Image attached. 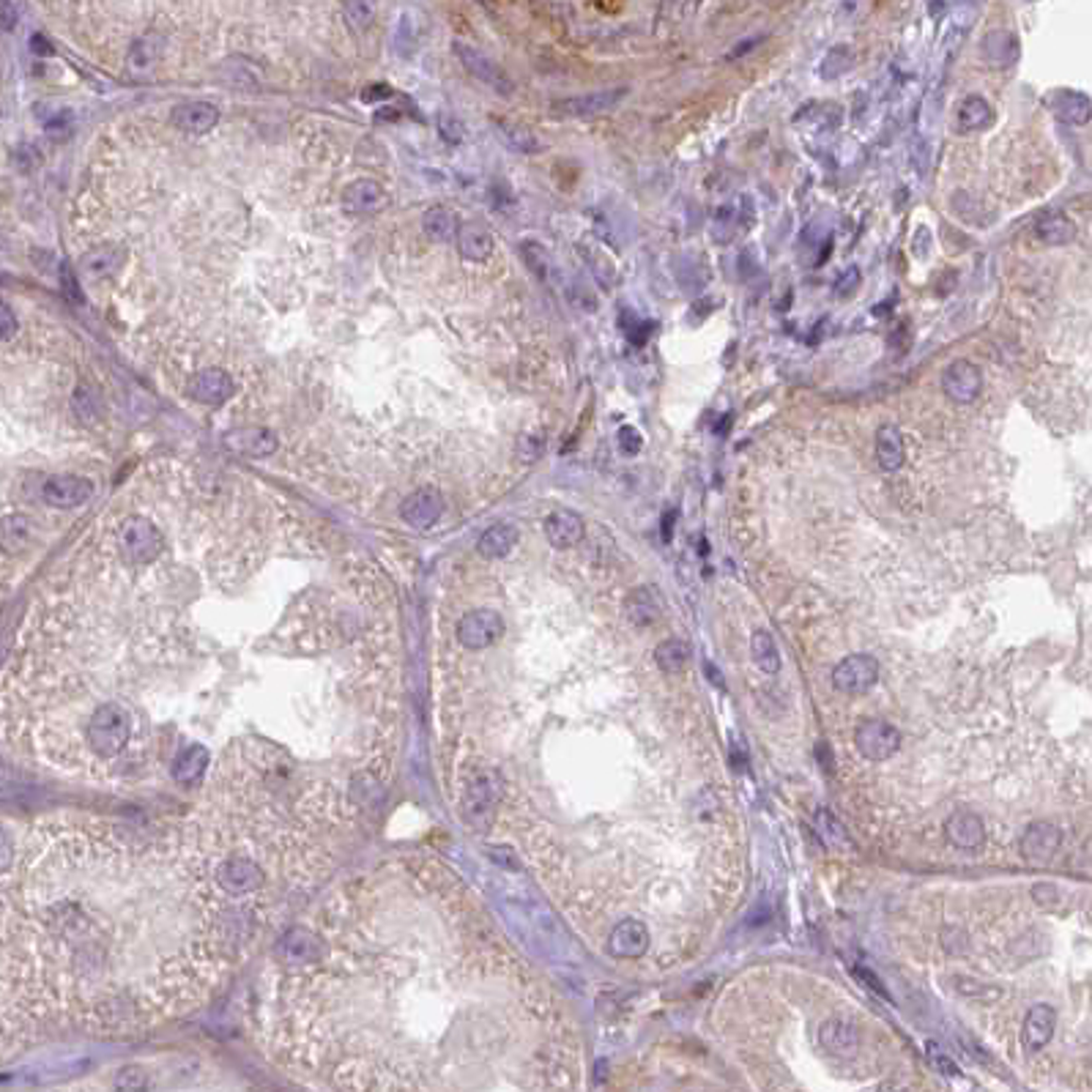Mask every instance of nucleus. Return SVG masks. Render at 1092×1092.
<instances>
[{
    "label": "nucleus",
    "instance_id": "37998d69",
    "mask_svg": "<svg viewBox=\"0 0 1092 1092\" xmlns=\"http://www.w3.org/2000/svg\"><path fill=\"white\" fill-rule=\"evenodd\" d=\"M546 452V435L543 432H523L517 438V458L526 460V463H534V460L543 458Z\"/></svg>",
    "mask_w": 1092,
    "mask_h": 1092
},
{
    "label": "nucleus",
    "instance_id": "f03ea898",
    "mask_svg": "<svg viewBox=\"0 0 1092 1092\" xmlns=\"http://www.w3.org/2000/svg\"><path fill=\"white\" fill-rule=\"evenodd\" d=\"M165 550L162 529L145 515H129L118 529V553L126 564H151Z\"/></svg>",
    "mask_w": 1092,
    "mask_h": 1092
},
{
    "label": "nucleus",
    "instance_id": "c03bdc74",
    "mask_svg": "<svg viewBox=\"0 0 1092 1092\" xmlns=\"http://www.w3.org/2000/svg\"><path fill=\"white\" fill-rule=\"evenodd\" d=\"M228 66H233V74H228L225 80H228V86H247L250 83V88L260 86V74L255 72V66H250V60H244V57H230Z\"/></svg>",
    "mask_w": 1092,
    "mask_h": 1092
},
{
    "label": "nucleus",
    "instance_id": "4468645a",
    "mask_svg": "<svg viewBox=\"0 0 1092 1092\" xmlns=\"http://www.w3.org/2000/svg\"><path fill=\"white\" fill-rule=\"evenodd\" d=\"M389 203V195L383 189V184H378L375 178H356L345 187L343 192V208L350 217H370L383 211Z\"/></svg>",
    "mask_w": 1092,
    "mask_h": 1092
},
{
    "label": "nucleus",
    "instance_id": "8fccbe9b",
    "mask_svg": "<svg viewBox=\"0 0 1092 1092\" xmlns=\"http://www.w3.org/2000/svg\"><path fill=\"white\" fill-rule=\"evenodd\" d=\"M928 1060H931V1065L939 1070V1073H945V1076H958L961 1070H958V1065L950 1060L948 1054L937 1046V1043H928Z\"/></svg>",
    "mask_w": 1092,
    "mask_h": 1092
},
{
    "label": "nucleus",
    "instance_id": "aec40b11",
    "mask_svg": "<svg viewBox=\"0 0 1092 1092\" xmlns=\"http://www.w3.org/2000/svg\"><path fill=\"white\" fill-rule=\"evenodd\" d=\"M1046 107L1068 126H1090V96L1082 90H1051L1046 93Z\"/></svg>",
    "mask_w": 1092,
    "mask_h": 1092
},
{
    "label": "nucleus",
    "instance_id": "423d86ee",
    "mask_svg": "<svg viewBox=\"0 0 1092 1092\" xmlns=\"http://www.w3.org/2000/svg\"><path fill=\"white\" fill-rule=\"evenodd\" d=\"M452 50H455V56H458V60L463 63V69H465L474 80H480L482 86H488L490 90H496V93H501V96H510V93L515 90L513 77H510L493 57L485 56L482 50H477V47H471V44H463V41H455Z\"/></svg>",
    "mask_w": 1092,
    "mask_h": 1092
},
{
    "label": "nucleus",
    "instance_id": "dca6fc26",
    "mask_svg": "<svg viewBox=\"0 0 1092 1092\" xmlns=\"http://www.w3.org/2000/svg\"><path fill=\"white\" fill-rule=\"evenodd\" d=\"M123 263H126V250L121 244H99L80 258V274L90 283L113 280L123 269Z\"/></svg>",
    "mask_w": 1092,
    "mask_h": 1092
},
{
    "label": "nucleus",
    "instance_id": "49530a36",
    "mask_svg": "<svg viewBox=\"0 0 1092 1092\" xmlns=\"http://www.w3.org/2000/svg\"><path fill=\"white\" fill-rule=\"evenodd\" d=\"M44 132H47L50 140H66L74 132V115L69 113V110H57L56 115L47 118Z\"/></svg>",
    "mask_w": 1092,
    "mask_h": 1092
},
{
    "label": "nucleus",
    "instance_id": "5fc2aeb1",
    "mask_svg": "<svg viewBox=\"0 0 1092 1092\" xmlns=\"http://www.w3.org/2000/svg\"><path fill=\"white\" fill-rule=\"evenodd\" d=\"M1035 901L1043 906V909H1051L1054 904H1057V898H1060V892L1054 890V888H1046V885H1040V888H1035L1033 890Z\"/></svg>",
    "mask_w": 1092,
    "mask_h": 1092
},
{
    "label": "nucleus",
    "instance_id": "58836bf2",
    "mask_svg": "<svg viewBox=\"0 0 1092 1092\" xmlns=\"http://www.w3.org/2000/svg\"><path fill=\"white\" fill-rule=\"evenodd\" d=\"M816 819H819V824H822V835L833 843V846H838V849H852V838H849V833L843 830V824L835 819V816H830V810H819L816 813Z\"/></svg>",
    "mask_w": 1092,
    "mask_h": 1092
},
{
    "label": "nucleus",
    "instance_id": "6e6552de",
    "mask_svg": "<svg viewBox=\"0 0 1092 1092\" xmlns=\"http://www.w3.org/2000/svg\"><path fill=\"white\" fill-rule=\"evenodd\" d=\"M855 745L868 761H888L901 750V731L888 720H865L857 725Z\"/></svg>",
    "mask_w": 1092,
    "mask_h": 1092
},
{
    "label": "nucleus",
    "instance_id": "ddd939ff",
    "mask_svg": "<svg viewBox=\"0 0 1092 1092\" xmlns=\"http://www.w3.org/2000/svg\"><path fill=\"white\" fill-rule=\"evenodd\" d=\"M225 447H228L230 452L241 455V458L263 460L271 458V455L280 449V438H277V432L269 431V428L250 425V428L230 431L228 435H225Z\"/></svg>",
    "mask_w": 1092,
    "mask_h": 1092
},
{
    "label": "nucleus",
    "instance_id": "f3484780",
    "mask_svg": "<svg viewBox=\"0 0 1092 1092\" xmlns=\"http://www.w3.org/2000/svg\"><path fill=\"white\" fill-rule=\"evenodd\" d=\"M646 950H649V928L638 920H622L608 937V953L613 958L632 961V958H641Z\"/></svg>",
    "mask_w": 1092,
    "mask_h": 1092
},
{
    "label": "nucleus",
    "instance_id": "1a4fd4ad",
    "mask_svg": "<svg viewBox=\"0 0 1092 1092\" xmlns=\"http://www.w3.org/2000/svg\"><path fill=\"white\" fill-rule=\"evenodd\" d=\"M93 498V482L77 474H56L41 485V501L56 510H74Z\"/></svg>",
    "mask_w": 1092,
    "mask_h": 1092
},
{
    "label": "nucleus",
    "instance_id": "c756f323",
    "mask_svg": "<svg viewBox=\"0 0 1092 1092\" xmlns=\"http://www.w3.org/2000/svg\"><path fill=\"white\" fill-rule=\"evenodd\" d=\"M520 543V531L513 523H496L477 540V553L482 559H504Z\"/></svg>",
    "mask_w": 1092,
    "mask_h": 1092
},
{
    "label": "nucleus",
    "instance_id": "bb28decb",
    "mask_svg": "<svg viewBox=\"0 0 1092 1092\" xmlns=\"http://www.w3.org/2000/svg\"><path fill=\"white\" fill-rule=\"evenodd\" d=\"M455 241H458L460 255L465 260H471V263H485L493 255V247H496L493 233L482 222H463L458 228Z\"/></svg>",
    "mask_w": 1092,
    "mask_h": 1092
},
{
    "label": "nucleus",
    "instance_id": "a878e982",
    "mask_svg": "<svg viewBox=\"0 0 1092 1092\" xmlns=\"http://www.w3.org/2000/svg\"><path fill=\"white\" fill-rule=\"evenodd\" d=\"M945 835L958 849H977L986 840V824L972 810H955L945 822Z\"/></svg>",
    "mask_w": 1092,
    "mask_h": 1092
},
{
    "label": "nucleus",
    "instance_id": "a19ab883",
    "mask_svg": "<svg viewBox=\"0 0 1092 1092\" xmlns=\"http://www.w3.org/2000/svg\"><path fill=\"white\" fill-rule=\"evenodd\" d=\"M849 66H852V53H849V47H835V50H830L827 57L822 60V77H824V80L840 77L843 72H849Z\"/></svg>",
    "mask_w": 1092,
    "mask_h": 1092
},
{
    "label": "nucleus",
    "instance_id": "09e8293b",
    "mask_svg": "<svg viewBox=\"0 0 1092 1092\" xmlns=\"http://www.w3.org/2000/svg\"><path fill=\"white\" fill-rule=\"evenodd\" d=\"M438 135L449 145H458L463 140V126H460L458 118L449 113L438 115Z\"/></svg>",
    "mask_w": 1092,
    "mask_h": 1092
},
{
    "label": "nucleus",
    "instance_id": "5701e85b",
    "mask_svg": "<svg viewBox=\"0 0 1092 1092\" xmlns=\"http://www.w3.org/2000/svg\"><path fill=\"white\" fill-rule=\"evenodd\" d=\"M1057 1030V1010L1051 1005H1033L1027 1019H1024V1027H1021V1043L1030 1054H1037L1040 1049L1049 1046V1040L1054 1037Z\"/></svg>",
    "mask_w": 1092,
    "mask_h": 1092
},
{
    "label": "nucleus",
    "instance_id": "473e14b6",
    "mask_svg": "<svg viewBox=\"0 0 1092 1092\" xmlns=\"http://www.w3.org/2000/svg\"><path fill=\"white\" fill-rule=\"evenodd\" d=\"M819 1040L827 1051H849L857 1040H860V1030L852 1024V1021H843V1019H830L822 1024L819 1030Z\"/></svg>",
    "mask_w": 1092,
    "mask_h": 1092
},
{
    "label": "nucleus",
    "instance_id": "7c9ffc66",
    "mask_svg": "<svg viewBox=\"0 0 1092 1092\" xmlns=\"http://www.w3.org/2000/svg\"><path fill=\"white\" fill-rule=\"evenodd\" d=\"M458 228H460L458 217H455V211H449L447 205H432V208H428V211L422 214V230H425V236L432 238V241H438V244L455 241Z\"/></svg>",
    "mask_w": 1092,
    "mask_h": 1092
},
{
    "label": "nucleus",
    "instance_id": "2f4dec72",
    "mask_svg": "<svg viewBox=\"0 0 1092 1092\" xmlns=\"http://www.w3.org/2000/svg\"><path fill=\"white\" fill-rule=\"evenodd\" d=\"M496 135H498L501 143L507 145L510 151H515V154H540L546 148L543 140L529 126H520V123H513V121H496Z\"/></svg>",
    "mask_w": 1092,
    "mask_h": 1092
},
{
    "label": "nucleus",
    "instance_id": "cd10ccee",
    "mask_svg": "<svg viewBox=\"0 0 1092 1092\" xmlns=\"http://www.w3.org/2000/svg\"><path fill=\"white\" fill-rule=\"evenodd\" d=\"M876 460L885 471H901L906 463V438L898 425H882L876 431Z\"/></svg>",
    "mask_w": 1092,
    "mask_h": 1092
},
{
    "label": "nucleus",
    "instance_id": "f8f14e48",
    "mask_svg": "<svg viewBox=\"0 0 1092 1092\" xmlns=\"http://www.w3.org/2000/svg\"><path fill=\"white\" fill-rule=\"evenodd\" d=\"M211 764H214L211 747L198 745V742L181 747L171 761L172 783L181 786V789H192V786H198L205 777V773L211 770Z\"/></svg>",
    "mask_w": 1092,
    "mask_h": 1092
},
{
    "label": "nucleus",
    "instance_id": "864d4df0",
    "mask_svg": "<svg viewBox=\"0 0 1092 1092\" xmlns=\"http://www.w3.org/2000/svg\"><path fill=\"white\" fill-rule=\"evenodd\" d=\"M17 20H20V14H17L14 0H0V30H14Z\"/></svg>",
    "mask_w": 1092,
    "mask_h": 1092
},
{
    "label": "nucleus",
    "instance_id": "4d7b16f0",
    "mask_svg": "<svg viewBox=\"0 0 1092 1092\" xmlns=\"http://www.w3.org/2000/svg\"><path fill=\"white\" fill-rule=\"evenodd\" d=\"M389 96H392V90H389L386 86H373L362 93V99H365V102H370V105H373V102H381V99H389Z\"/></svg>",
    "mask_w": 1092,
    "mask_h": 1092
},
{
    "label": "nucleus",
    "instance_id": "bf43d9fd",
    "mask_svg": "<svg viewBox=\"0 0 1092 1092\" xmlns=\"http://www.w3.org/2000/svg\"><path fill=\"white\" fill-rule=\"evenodd\" d=\"M707 671H709V676H712V682L718 685V688H723V676L718 674V668L712 665V662H707Z\"/></svg>",
    "mask_w": 1092,
    "mask_h": 1092
},
{
    "label": "nucleus",
    "instance_id": "3c124183",
    "mask_svg": "<svg viewBox=\"0 0 1092 1092\" xmlns=\"http://www.w3.org/2000/svg\"><path fill=\"white\" fill-rule=\"evenodd\" d=\"M17 329H20V320L14 316V310L6 302H0V343L11 340L17 334Z\"/></svg>",
    "mask_w": 1092,
    "mask_h": 1092
},
{
    "label": "nucleus",
    "instance_id": "13d9d810",
    "mask_svg": "<svg viewBox=\"0 0 1092 1092\" xmlns=\"http://www.w3.org/2000/svg\"><path fill=\"white\" fill-rule=\"evenodd\" d=\"M731 761H734V770H737V773H742L747 767V753L745 747L740 745V740H737L734 747H731Z\"/></svg>",
    "mask_w": 1092,
    "mask_h": 1092
},
{
    "label": "nucleus",
    "instance_id": "f257e3e1",
    "mask_svg": "<svg viewBox=\"0 0 1092 1092\" xmlns=\"http://www.w3.org/2000/svg\"><path fill=\"white\" fill-rule=\"evenodd\" d=\"M504 794V780L498 770H474L460 794V813L474 830H488Z\"/></svg>",
    "mask_w": 1092,
    "mask_h": 1092
},
{
    "label": "nucleus",
    "instance_id": "393cba45",
    "mask_svg": "<svg viewBox=\"0 0 1092 1092\" xmlns=\"http://www.w3.org/2000/svg\"><path fill=\"white\" fill-rule=\"evenodd\" d=\"M625 616L635 627H649L662 616V595L655 586H638L625 600Z\"/></svg>",
    "mask_w": 1092,
    "mask_h": 1092
},
{
    "label": "nucleus",
    "instance_id": "0eeeda50",
    "mask_svg": "<svg viewBox=\"0 0 1092 1092\" xmlns=\"http://www.w3.org/2000/svg\"><path fill=\"white\" fill-rule=\"evenodd\" d=\"M447 513V501H444V493L432 485H422V488L411 490L400 504V517L405 526L416 529V531H428L432 529L441 515Z\"/></svg>",
    "mask_w": 1092,
    "mask_h": 1092
},
{
    "label": "nucleus",
    "instance_id": "6e6d98bb",
    "mask_svg": "<svg viewBox=\"0 0 1092 1092\" xmlns=\"http://www.w3.org/2000/svg\"><path fill=\"white\" fill-rule=\"evenodd\" d=\"M30 50H33L36 56H53V44H50L41 33H36V36L30 39Z\"/></svg>",
    "mask_w": 1092,
    "mask_h": 1092
},
{
    "label": "nucleus",
    "instance_id": "603ef678",
    "mask_svg": "<svg viewBox=\"0 0 1092 1092\" xmlns=\"http://www.w3.org/2000/svg\"><path fill=\"white\" fill-rule=\"evenodd\" d=\"M855 977L860 980V983H865L873 994H879V997H885V1000H890V994H888V988H885V983L879 980V977L873 975L871 970H865V967H855Z\"/></svg>",
    "mask_w": 1092,
    "mask_h": 1092
},
{
    "label": "nucleus",
    "instance_id": "9d476101",
    "mask_svg": "<svg viewBox=\"0 0 1092 1092\" xmlns=\"http://www.w3.org/2000/svg\"><path fill=\"white\" fill-rule=\"evenodd\" d=\"M879 682V662L871 655H849L840 660L833 671L835 690L846 695H862Z\"/></svg>",
    "mask_w": 1092,
    "mask_h": 1092
},
{
    "label": "nucleus",
    "instance_id": "20e7f679",
    "mask_svg": "<svg viewBox=\"0 0 1092 1092\" xmlns=\"http://www.w3.org/2000/svg\"><path fill=\"white\" fill-rule=\"evenodd\" d=\"M504 630H507V625H504V616L498 611L477 608V611H468L460 616L458 625H455V638L463 649L482 652V649H490L493 644H498Z\"/></svg>",
    "mask_w": 1092,
    "mask_h": 1092
},
{
    "label": "nucleus",
    "instance_id": "9b49d317",
    "mask_svg": "<svg viewBox=\"0 0 1092 1092\" xmlns=\"http://www.w3.org/2000/svg\"><path fill=\"white\" fill-rule=\"evenodd\" d=\"M942 392L948 395L950 400L958 402V405H970L980 398L983 392V373L975 362L970 359H955L950 362L942 373Z\"/></svg>",
    "mask_w": 1092,
    "mask_h": 1092
},
{
    "label": "nucleus",
    "instance_id": "6ab92c4d",
    "mask_svg": "<svg viewBox=\"0 0 1092 1092\" xmlns=\"http://www.w3.org/2000/svg\"><path fill=\"white\" fill-rule=\"evenodd\" d=\"M1063 846V833L1051 822H1035L1021 835V855L1030 862H1049Z\"/></svg>",
    "mask_w": 1092,
    "mask_h": 1092
},
{
    "label": "nucleus",
    "instance_id": "79ce46f5",
    "mask_svg": "<svg viewBox=\"0 0 1092 1092\" xmlns=\"http://www.w3.org/2000/svg\"><path fill=\"white\" fill-rule=\"evenodd\" d=\"M72 408H74V414H77L83 422H96V416H99V400H96V395L90 392V386H77V392H74V398H72Z\"/></svg>",
    "mask_w": 1092,
    "mask_h": 1092
},
{
    "label": "nucleus",
    "instance_id": "39448f33",
    "mask_svg": "<svg viewBox=\"0 0 1092 1092\" xmlns=\"http://www.w3.org/2000/svg\"><path fill=\"white\" fill-rule=\"evenodd\" d=\"M627 96H630V88L627 86L600 88V90H592V93L562 99V102H556L553 110L559 115H564V118H600V115L613 113Z\"/></svg>",
    "mask_w": 1092,
    "mask_h": 1092
},
{
    "label": "nucleus",
    "instance_id": "4c0bfd02",
    "mask_svg": "<svg viewBox=\"0 0 1092 1092\" xmlns=\"http://www.w3.org/2000/svg\"><path fill=\"white\" fill-rule=\"evenodd\" d=\"M1010 47H1016V36H1013V33H1002V44H997L994 36H986V41H983V56L988 57L991 63H997V66H1007V63H1013V57H1016V53H1010Z\"/></svg>",
    "mask_w": 1092,
    "mask_h": 1092
},
{
    "label": "nucleus",
    "instance_id": "412c9836",
    "mask_svg": "<svg viewBox=\"0 0 1092 1092\" xmlns=\"http://www.w3.org/2000/svg\"><path fill=\"white\" fill-rule=\"evenodd\" d=\"M171 121L187 135H205L220 123V107L211 102H181L172 107Z\"/></svg>",
    "mask_w": 1092,
    "mask_h": 1092
},
{
    "label": "nucleus",
    "instance_id": "72a5a7b5",
    "mask_svg": "<svg viewBox=\"0 0 1092 1092\" xmlns=\"http://www.w3.org/2000/svg\"><path fill=\"white\" fill-rule=\"evenodd\" d=\"M162 53H165V39L159 33H145L129 50V69L132 72H148V69H154L159 63Z\"/></svg>",
    "mask_w": 1092,
    "mask_h": 1092
},
{
    "label": "nucleus",
    "instance_id": "7ed1b4c3",
    "mask_svg": "<svg viewBox=\"0 0 1092 1092\" xmlns=\"http://www.w3.org/2000/svg\"><path fill=\"white\" fill-rule=\"evenodd\" d=\"M214 882L228 898L244 901L263 888V868L255 857H222L214 862Z\"/></svg>",
    "mask_w": 1092,
    "mask_h": 1092
},
{
    "label": "nucleus",
    "instance_id": "2eb2a0df",
    "mask_svg": "<svg viewBox=\"0 0 1092 1092\" xmlns=\"http://www.w3.org/2000/svg\"><path fill=\"white\" fill-rule=\"evenodd\" d=\"M236 395V383L225 370L220 367H208L201 370L189 381V398L201 405H211V408H220L225 405Z\"/></svg>",
    "mask_w": 1092,
    "mask_h": 1092
},
{
    "label": "nucleus",
    "instance_id": "c9c22d12",
    "mask_svg": "<svg viewBox=\"0 0 1092 1092\" xmlns=\"http://www.w3.org/2000/svg\"><path fill=\"white\" fill-rule=\"evenodd\" d=\"M655 660L665 674H679L690 660V644L682 638H668L655 649Z\"/></svg>",
    "mask_w": 1092,
    "mask_h": 1092
},
{
    "label": "nucleus",
    "instance_id": "c85d7f7f",
    "mask_svg": "<svg viewBox=\"0 0 1092 1092\" xmlns=\"http://www.w3.org/2000/svg\"><path fill=\"white\" fill-rule=\"evenodd\" d=\"M33 543V523L28 515H6L0 517V550L8 556L25 553Z\"/></svg>",
    "mask_w": 1092,
    "mask_h": 1092
},
{
    "label": "nucleus",
    "instance_id": "e433bc0d",
    "mask_svg": "<svg viewBox=\"0 0 1092 1092\" xmlns=\"http://www.w3.org/2000/svg\"><path fill=\"white\" fill-rule=\"evenodd\" d=\"M345 23L356 33H365L375 23L378 14V0H345L343 3Z\"/></svg>",
    "mask_w": 1092,
    "mask_h": 1092
},
{
    "label": "nucleus",
    "instance_id": "ea45409f",
    "mask_svg": "<svg viewBox=\"0 0 1092 1092\" xmlns=\"http://www.w3.org/2000/svg\"><path fill=\"white\" fill-rule=\"evenodd\" d=\"M520 255H523L526 266H529L540 280H546L547 269H550V258H547V250L543 244H537V241H523V244H520Z\"/></svg>",
    "mask_w": 1092,
    "mask_h": 1092
},
{
    "label": "nucleus",
    "instance_id": "b1692460",
    "mask_svg": "<svg viewBox=\"0 0 1092 1092\" xmlns=\"http://www.w3.org/2000/svg\"><path fill=\"white\" fill-rule=\"evenodd\" d=\"M953 123L961 135H972V132H986L991 123H994V107L986 96L980 93H970L964 96L958 105H955V113H953Z\"/></svg>",
    "mask_w": 1092,
    "mask_h": 1092
},
{
    "label": "nucleus",
    "instance_id": "f704fd0d",
    "mask_svg": "<svg viewBox=\"0 0 1092 1092\" xmlns=\"http://www.w3.org/2000/svg\"><path fill=\"white\" fill-rule=\"evenodd\" d=\"M750 652H753V660L756 665L764 671V674H777L780 671V649H777L775 638L770 630H756L750 638Z\"/></svg>",
    "mask_w": 1092,
    "mask_h": 1092
},
{
    "label": "nucleus",
    "instance_id": "a211bd4d",
    "mask_svg": "<svg viewBox=\"0 0 1092 1092\" xmlns=\"http://www.w3.org/2000/svg\"><path fill=\"white\" fill-rule=\"evenodd\" d=\"M1030 236L1046 247H1065L1079 238V225L1063 211H1046L1030 225Z\"/></svg>",
    "mask_w": 1092,
    "mask_h": 1092
},
{
    "label": "nucleus",
    "instance_id": "4be33fe9",
    "mask_svg": "<svg viewBox=\"0 0 1092 1092\" xmlns=\"http://www.w3.org/2000/svg\"><path fill=\"white\" fill-rule=\"evenodd\" d=\"M543 531H546L547 543L556 547V550H567V547H575L580 540H583L586 523H583V517L578 515V513H573V510H556V513H550V515L546 517Z\"/></svg>",
    "mask_w": 1092,
    "mask_h": 1092
},
{
    "label": "nucleus",
    "instance_id": "de8ad7c7",
    "mask_svg": "<svg viewBox=\"0 0 1092 1092\" xmlns=\"http://www.w3.org/2000/svg\"><path fill=\"white\" fill-rule=\"evenodd\" d=\"M57 283H60V290H63V296L72 302V304H83V287H80V280H77V274H74V269L69 266V263H60V271H57Z\"/></svg>",
    "mask_w": 1092,
    "mask_h": 1092
},
{
    "label": "nucleus",
    "instance_id": "a18cd8bd",
    "mask_svg": "<svg viewBox=\"0 0 1092 1092\" xmlns=\"http://www.w3.org/2000/svg\"><path fill=\"white\" fill-rule=\"evenodd\" d=\"M616 447L625 458H635L641 449H644V432L638 431L635 425H622L616 431Z\"/></svg>",
    "mask_w": 1092,
    "mask_h": 1092
}]
</instances>
